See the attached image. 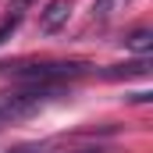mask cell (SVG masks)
<instances>
[{
	"instance_id": "cell-10",
	"label": "cell",
	"mask_w": 153,
	"mask_h": 153,
	"mask_svg": "<svg viewBox=\"0 0 153 153\" xmlns=\"http://www.w3.org/2000/svg\"><path fill=\"white\" fill-rule=\"evenodd\" d=\"M75 153H103V150H93V146H85V150H75Z\"/></svg>"
},
{
	"instance_id": "cell-8",
	"label": "cell",
	"mask_w": 153,
	"mask_h": 153,
	"mask_svg": "<svg viewBox=\"0 0 153 153\" xmlns=\"http://www.w3.org/2000/svg\"><path fill=\"white\" fill-rule=\"evenodd\" d=\"M132 100L135 103H146V100H153V93H132Z\"/></svg>"
},
{
	"instance_id": "cell-3",
	"label": "cell",
	"mask_w": 153,
	"mask_h": 153,
	"mask_svg": "<svg viewBox=\"0 0 153 153\" xmlns=\"http://www.w3.org/2000/svg\"><path fill=\"white\" fill-rule=\"evenodd\" d=\"M68 18H71V4H68V0H50V4L39 11V29H43V32H57Z\"/></svg>"
},
{
	"instance_id": "cell-7",
	"label": "cell",
	"mask_w": 153,
	"mask_h": 153,
	"mask_svg": "<svg viewBox=\"0 0 153 153\" xmlns=\"http://www.w3.org/2000/svg\"><path fill=\"white\" fill-rule=\"evenodd\" d=\"M111 4H114V0H96V4H93V14H100V18H103V14L111 11Z\"/></svg>"
},
{
	"instance_id": "cell-4",
	"label": "cell",
	"mask_w": 153,
	"mask_h": 153,
	"mask_svg": "<svg viewBox=\"0 0 153 153\" xmlns=\"http://www.w3.org/2000/svg\"><path fill=\"white\" fill-rule=\"evenodd\" d=\"M150 71V57H139V61H132V64H117V68H111V71H103L107 78H128V75H146Z\"/></svg>"
},
{
	"instance_id": "cell-5",
	"label": "cell",
	"mask_w": 153,
	"mask_h": 153,
	"mask_svg": "<svg viewBox=\"0 0 153 153\" xmlns=\"http://www.w3.org/2000/svg\"><path fill=\"white\" fill-rule=\"evenodd\" d=\"M125 46L146 57V53H150V50H153V32H150V29H139L135 36H128V39H125Z\"/></svg>"
},
{
	"instance_id": "cell-6",
	"label": "cell",
	"mask_w": 153,
	"mask_h": 153,
	"mask_svg": "<svg viewBox=\"0 0 153 153\" xmlns=\"http://www.w3.org/2000/svg\"><path fill=\"white\" fill-rule=\"evenodd\" d=\"M18 25H22V11H11V14H7V18L0 22V46H4L7 39H11V32H14Z\"/></svg>"
},
{
	"instance_id": "cell-9",
	"label": "cell",
	"mask_w": 153,
	"mask_h": 153,
	"mask_svg": "<svg viewBox=\"0 0 153 153\" xmlns=\"http://www.w3.org/2000/svg\"><path fill=\"white\" fill-rule=\"evenodd\" d=\"M46 146H22V150H14V153H43Z\"/></svg>"
},
{
	"instance_id": "cell-2",
	"label": "cell",
	"mask_w": 153,
	"mask_h": 153,
	"mask_svg": "<svg viewBox=\"0 0 153 153\" xmlns=\"http://www.w3.org/2000/svg\"><path fill=\"white\" fill-rule=\"evenodd\" d=\"M82 64H32V68H18V78L29 82H53V78H68V75H82Z\"/></svg>"
},
{
	"instance_id": "cell-1",
	"label": "cell",
	"mask_w": 153,
	"mask_h": 153,
	"mask_svg": "<svg viewBox=\"0 0 153 153\" xmlns=\"http://www.w3.org/2000/svg\"><path fill=\"white\" fill-rule=\"evenodd\" d=\"M46 89L39 85V89H25V93H14V96H4L0 100V121L4 125H11V121H22V117L36 114L39 107L46 103Z\"/></svg>"
}]
</instances>
